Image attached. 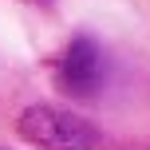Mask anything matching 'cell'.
Wrapping results in <instances>:
<instances>
[{
  "label": "cell",
  "instance_id": "cell-1",
  "mask_svg": "<svg viewBox=\"0 0 150 150\" xmlns=\"http://www.w3.org/2000/svg\"><path fill=\"white\" fill-rule=\"evenodd\" d=\"M16 134L36 150H95L99 130L83 115L55 103H36L16 119Z\"/></svg>",
  "mask_w": 150,
  "mask_h": 150
},
{
  "label": "cell",
  "instance_id": "cell-2",
  "mask_svg": "<svg viewBox=\"0 0 150 150\" xmlns=\"http://www.w3.org/2000/svg\"><path fill=\"white\" fill-rule=\"evenodd\" d=\"M55 87L71 99H95L107 87V55L91 36H75L55 59Z\"/></svg>",
  "mask_w": 150,
  "mask_h": 150
},
{
  "label": "cell",
  "instance_id": "cell-3",
  "mask_svg": "<svg viewBox=\"0 0 150 150\" xmlns=\"http://www.w3.org/2000/svg\"><path fill=\"white\" fill-rule=\"evenodd\" d=\"M24 4H36V8H52L55 0H24Z\"/></svg>",
  "mask_w": 150,
  "mask_h": 150
}]
</instances>
